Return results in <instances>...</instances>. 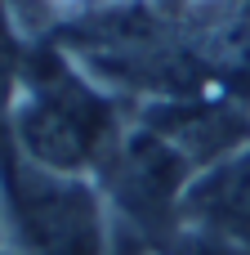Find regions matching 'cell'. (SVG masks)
<instances>
[{
    "instance_id": "1",
    "label": "cell",
    "mask_w": 250,
    "mask_h": 255,
    "mask_svg": "<svg viewBox=\"0 0 250 255\" xmlns=\"http://www.w3.org/2000/svg\"><path fill=\"white\" fill-rule=\"evenodd\" d=\"M9 130L31 166L54 175H81L112 143V108L63 58L45 54L18 81Z\"/></svg>"
},
{
    "instance_id": "2",
    "label": "cell",
    "mask_w": 250,
    "mask_h": 255,
    "mask_svg": "<svg viewBox=\"0 0 250 255\" xmlns=\"http://www.w3.org/2000/svg\"><path fill=\"white\" fill-rule=\"evenodd\" d=\"M4 197L13 220V255H112L98 197L76 175H54L40 166H9Z\"/></svg>"
},
{
    "instance_id": "3",
    "label": "cell",
    "mask_w": 250,
    "mask_h": 255,
    "mask_svg": "<svg viewBox=\"0 0 250 255\" xmlns=\"http://www.w3.org/2000/svg\"><path fill=\"white\" fill-rule=\"evenodd\" d=\"M152 134H161L183 161H210L215 166L233 152H242L250 139V121L224 103H174L152 117Z\"/></svg>"
},
{
    "instance_id": "4",
    "label": "cell",
    "mask_w": 250,
    "mask_h": 255,
    "mask_svg": "<svg viewBox=\"0 0 250 255\" xmlns=\"http://www.w3.org/2000/svg\"><path fill=\"white\" fill-rule=\"evenodd\" d=\"M183 211L197 220V229H210V233L246 247L250 242V148L210 166L183 193Z\"/></svg>"
},
{
    "instance_id": "5",
    "label": "cell",
    "mask_w": 250,
    "mask_h": 255,
    "mask_svg": "<svg viewBox=\"0 0 250 255\" xmlns=\"http://www.w3.org/2000/svg\"><path fill=\"white\" fill-rule=\"evenodd\" d=\"M157 255H242V247L219 238V233H210V229H188L170 247H161Z\"/></svg>"
},
{
    "instance_id": "6",
    "label": "cell",
    "mask_w": 250,
    "mask_h": 255,
    "mask_svg": "<svg viewBox=\"0 0 250 255\" xmlns=\"http://www.w3.org/2000/svg\"><path fill=\"white\" fill-rule=\"evenodd\" d=\"M22 58H18V27H13V9H9V0H0V99L13 90V81H18V67Z\"/></svg>"
},
{
    "instance_id": "7",
    "label": "cell",
    "mask_w": 250,
    "mask_h": 255,
    "mask_svg": "<svg viewBox=\"0 0 250 255\" xmlns=\"http://www.w3.org/2000/svg\"><path fill=\"white\" fill-rule=\"evenodd\" d=\"M0 255H4V251H0Z\"/></svg>"
}]
</instances>
